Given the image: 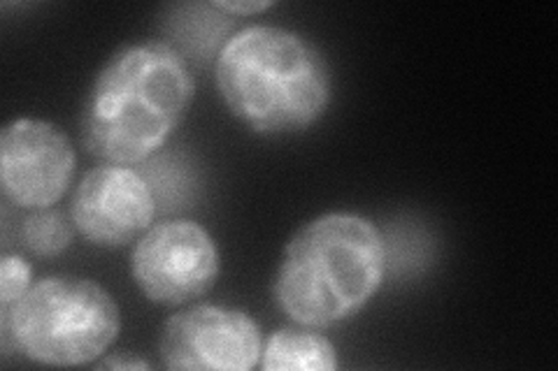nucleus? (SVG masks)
<instances>
[{
	"label": "nucleus",
	"instance_id": "ddd939ff",
	"mask_svg": "<svg viewBox=\"0 0 558 371\" xmlns=\"http://www.w3.org/2000/svg\"><path fill=\"white\" fill-rule=\"evenodd\" d=\"M213 5L219 12L229 14L231 20H235V16H254V14L266 12L275 3H272V0H215Z\"/></svg>",
	"mask_w": 558,
	"mask_h": 371
},
{
	"label": "nucleus",
	"instance_id": "4468645a",
	"mask_svg": "<svg viewBox=\"0 0 558 371\" xmlns=\"http://www.w3.org/2000/svg\"><path fill=\"white\" fill-rule=\"evenodd\" d=\"M100 367H105V369H149V362H145V360L110 358V360H105Z\"/></svg>",
	"mask_w": 558,
	"mask_h": 371
},
{
	"label": "nucleus",
	"instance_id": "9d476101",
	"mask_svg": "<svg viewBox=\"0 0 558 371\" xmlns=\"http://www.w3.org/2000/svg\"><path fill=\"white\" fill-rule=\"evenodd\" d=\"M233 20L219 12L213 3H189L172 8L166 20V40L178 54L186 59H209L219 57L223 35L231 30Z\"/></svg>",
	"mask_w": 558,
	"mask_h": 371
},
{
	"label": "nucleus",
	"instance_id": "7ed1b4c3",
	"mask_svg": "<svg viewBox=\"0 0 558 371\" xmlns=\"http://www.w3.org/2000/svg\"><path fill=\"white\" fill-rule=\"evenodd\" d=\"M384 274L387 242L379 227L352 211H328L287 242L272 297L293 323L324 330L368 305Z\"/></svg>",
	"mask_w": 558,
	"mask_h": 371
},
{
	"label": "nucleus",
	"instance_id": "f257e3e1",
	"mask_svg": "<svg viewBox=\"0 0 558 371\" xmlns=\"http://www.w3.org/2000/svg\"><path fill=\"white\" fill-rule=\"evenodd\" d=\"M194 96V75L166 40L119 47L82 104V145L100 163H143L178 131Z\"/></svg>",
	"mask_w": 558,
	"mask_h": 371
},
{
	"label": "nucleus",
	"instance_id": "0eeeda50",
	"mask_svg": "<svg viewBox=\"0 0 558 371\" xmlns=\"http://www.w3.org/2000/svg\"><path fill=\"white\" fill-rule=\"evenodd\" d=\"M75 168V147L57 123L14 119L0 133V184L14 207H54L73 184Z\"/></svg>",
	"mask_w": 558,
	"mask_h": 371
},
{
	"label": "nucleus",
	"instance_id": "423d86ee",
	"mask_svg": "<svg viewBox=\"0 0 558 371\" xmlns=\"http://www.w3.org/2000/svg\"><path fill=\"white\" fill-rule=\"evenodd\" d=\"M264 334L250 313L196 305L170 316L159 337V356L174 371H250L260 364Z\"/></svg>",
	"mask_w": 558,
	"mask_h": 371
},
{
	"label": "nucleus",
	"instance_id": "39448f33",
	"mask_svg": "<svg viewBox=\"0 0 558 371\" xmlns=\"http://www.w3.org/2000/svg\"><path fill=\"white\" fill-rule=\"evenodd\" d=\"M221 256L215 237L186 219L151 225L133 246L131 274L154 305L182 307L215 288Z\"/></svg>",
	"mask_w": 558,
	"mask_h": 371
},
{
	"label": "nucleus",
	"instance_id": "20e7f679",
	"mask_svg": "<svg viewBox=\"0 0 558 371\" xmlns=\"http://www.w3.org/2000/svg\"><path fill=\"white\" fill-rule=\"evenodd\" d=\"M5 344L47 367L92 364L108 353L121 330L117 299L92 279L47 276L24 297L0 307Z\"/></svg>",
	"mask_w": 558,
	"mask_h": 371
},
{
	"label": "nucleus",
	"instance_id": "f03ea898",
	"mask_svg": "<svg viewBox=\"0 0 558 371\" xmlns=\"http://www.w3.org/2000/svg\"><path fill=\"white\" fill-rule=\"evenodd\" d=\"M215 82L229 112L264 137L312 128L333 100V70L324 51L301 33L266 24L223 42Z\"/></svg>",
	"mask_w": 558,
	"mask_h": 371
},
{
	"label": "nucleus",
	"instance_id": "6e6552de",
	"mask_svg": "<svg viewBox=\"0 0 558 371\" xmlns=\"http://www.w3.org/2000/svg\"><path fill=\"white\" fill-rule=\"evenodd\" d=\"M70 219L86 242L119 249L151 227L154 190L137 170L102 163L82 176L70 200Z\"/></svg>",
	"mask_w": 558,
	"mask_h": 371
},
{
	"label": "nucleus",
	"instance_id": "f8f14e48",
	"mask_svg": "<svg viewBox=\"0 0 558 371\" xmlns=\"http://www.w3.org/2000/svg\"><path fill=\"white\" fill-rule=\"evenodd\" d=\"M33 270L22 256H3L0 260V307H10L33 286Z\"/></svg>",
	"mask_w": 558,
	"mask_h": 371
},
{
	"label": "nucleus",
	"instance_id": "9b49d317",
	"mask_svg": "<svg viewBox=\"0 0 558 371\" xmlns=\"http://www.w3.org/2000/svg\"><path fill=\"white\" fill-rule=\"evenodd\" d=\"M75 223L57 209L31 211L22 225V242L33 256L54 258L70 249L75 239Z\"/></svg>",
	"mask_w": 558,
	"mask_h": 371
},
{
	"label": "nucleus",
	"instance_id": "1a4fd4ad",
	"mask_svg": "<svg viewBox=\"0 0 558 371\" xmlns=\"http://www.w3.org/2000/svg\"><path fill=\"white\" fill-rule=\"evenodd\" d=\"M338 348L317 327L289 325L275 330L264 342V371H336Z\"/></svg>",
	"mask_w": 558,
	"mask_h": 371
}]
</instances>
